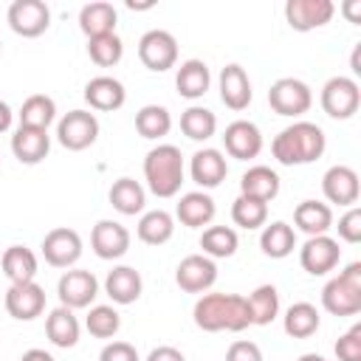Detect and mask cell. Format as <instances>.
Returning a JSON list of instances; mask_svg holds the SVG:
<instances>
[{"label": "cell", "mask_w": 361, "mask_h": 361, "mask_svg": "<svg viewBox=\"0 0 361 361\" xmlns=\"http://www.w3.org/2000/svg\"><path fill=\"white\" fill-rule=\"evenodd\" d=\"M195 324L206 333H240L245 327H251V310L245 296L240 293H203L195 302Z\"/></svg>", "instance_id": "6da1fadb"}, {"label": "cell", "mask_w": 361, "mask_h": 361, "mask_svg": "<svg viewBox=\"0 0 361 361\" xmlns=\"http://www.w3.org/2000/svg\"><path fill=\"white\" fill-rule=\"evenodd\" d=\"M324 147H327V138L322 127L313 121H293L271 141V152L282 166L313 164L316 158L324 155Z\"/></svg>", "instance_id": "7a4b0ae2"}, {"label": "cell", "mask_w": 361, "mask_h": 361, "mask_svg": "<svg viewBox=\"0 0 361 361\" xmlns=\"http://www.w3.org/2000/svg\"><path fill=\"white\" fill-rule=\"evenodd\" d=\"M144 180L155 197H175L183 183V155L175 144H158L144 158Z\"/></svg>", "instance_id": "3957f363"}, {"label": "cell", "mask_w": 361, "mask_h": 361, "mask_svg": "<svg viewBox=\"0 0 361 361\" xmlns=\"http://www.w3.org/2000/svg\"><path fill=\"white\" fill-rule=\"evenodd\" d=\"M322 307L333 316L361 313V262H350L322 288Z\"/></svg>", "instance_id": "277c9868"}, {"label": "cell", "mask_w": 361, "mask_h": 361, "mask_svg": "<svg viewBox=\"0 0 361 361\" xmlns=\"http://www.w3.org/2000/svg\"><path fill=\"white\" fill-rule=\"evenodd\" d=\"M268 104L276 116H288V118H296L302 113L310 110L313 104V90L302 82V79H293V76H282L271 85L268 90Z\"/></svg>", "instance_id": "5b68a950"}, {"label": "cell", "mask_w": 361, "mask_h": 361, "mask_svg": "<svg viewBox=\"0 0 361 361\" xmlns=\"http://www.w3.org/2000/svg\"><path fill=\"white\" fill-rule=\"evenodd\" d=\"M358 104H361V90H358V82L350 79V76H333L324 82L322 87V110L330 116V118H353L358 113Z\"/></svg>", "instance_id": "8992f818"}, {"label": "cell", "mask_w": 361, "mask_h": 361, "mask_svg": "<svg viewBox=\"0 0 361 361\" xmlns=\"http://www.w3.org/2000/svg\"><path fill=\"white\" fill-rule=\"evenodd\" d=\"M56 138L65 149L82 152L99 138V118L90 110H71L56 124Z\"/></svg>", "instance_id": "52a82bcc"}, {"label": "cell", "mask_w": 361, "mask_h": 361, "mask_svg": "<svg viewBox=\"0 0 361 361\" xmlns=\"http://www.w3.org/2000/svg\"><path fill=\"white\" fill-rule=\"evenodd\" d=\"M138 59L144 62V68L164 73L178 62V39L164 28H152L138 39Z\"/></svg>", "instance_id": "ba28073f"}, {"label": "cell", "mask_w": 361, "mask_h": 361, "mask_svg": "<svg viewBox=\"0 0 361 361\" xmlns=\"http://www.w3.org/2000/svg\"><path fill=\"white\" fill-rule=\"evenodd\" d=\"M56 296L65 307L79 310V307H90V302L99 296V279L85 271V268H73L65 271L56 282Z\"/></svg>", "instance_id": "9c48e42d"}, {"label": "cell", "mask_w": 361, "mask_h": 361, "mask_svg": "<svg viewBox=\"0 0 361 361\" xmlns=\"http://www.w3.org/2000/svg\"><path fill=\"white\" fill-rule=\"evenodd\" d=\"M8 25L20 37H39L51 25V8L42 0H14L8 6Z\"/></svg>", "instance_id": "30bf717a"}, {"label": "cell", "mask_w": 361, "mask_h": 361, "mask_svg": "<svg viewBox=\"0 0 361 361\" xmlns=\"http://www.w3.org/2000/svg\"><path fill=\"white\" fill-rule=\"evenodd\" d=\"M42 257L54 268H71L82 257V237L68 226H56L42 237Z\"/></svg>", "instance_id": "8fae6325"}, {"label": "cell", "mask_w": 361, "mask_h": 361, "mask_svg": "<svg viewBox=\"0 0 361 361\" xmlns=\"http://www.w3.org/2000/svg\"><path fill=\"white\" fill-rule=\"evenodd\" d=\"M175 282L186 293H206L217 282V265L206 254H189L178 262Z\"/></svg>", "instance_id": "7c38bea8"}, {"label": "cell", "mask_w": 361, "mask_h": 361, "mask_svg": "<svg viewBox=\"0 0 361 361\" xmlns=\"http://www.w3.org/2000/svg\"><path fill=\"white\" fill-rule=\"evenodd\" d=\"M341 259V248L333 237L319 234V237H307V243L299 248V262L310 276H324L330 274Z\"/></svg>", "instance_id": "4fadbf2b"}, {"label": "cell", "mask_w": 361, "mask_h": 361, "mask_svg": "<svg viewBox=\"0 0 361 361\" xmlns=\"http://www.w3.org/2000/svg\"><path fill=\"white\" fill-rule=\"evenodd\" d=\"M336 6L333 0H288L285 3V20L293 31H313L333 20Z\"/></svg>", "instance_id": "5bb4252c"}, {"label": "cell", "mask_w": 361, "mask_h": 361, "mask_svg": "<svg viewBox=\"0 0 361 361\" xmlns=\"http://www.w3.org/2000/svg\"><path fill=\"white\" fill-rule=\"evenodd\" d=\"M322 192L330 203L336 206H355L358 203V195H361V186H358V172L347 164H336L324 172L322 178Z\"/></svg>", "instance_id": "9a60e30c"}, {"label": "cell", "mask_w": 361, "mask_h": 361, "mask_svg": "<svg viewBox=\"0 0 361 361\" xmlns=\"http://www.w3.org/2000/svg\"><path fill=\"white\" fill-rule=\"evenodd\" d=\"M6 310L11 319L17 322H31L37 316H42L45 310V290L37 282H20V285H8L6 296Z\"/></svg>", "instance_id": "2e32d148"}, {"label": "cell", "mask_w": 361, "mask_h": 361, "mask_svg": "<svg viewBox=\"0 0 361 361\" xmlns=\"http://www.w3.org/2000/svg\"><path fill=\"white\" fill-rule=\"evenodd\" d=\"M223 147L231 158L237 161H251L262 152V133L254 121H245V118H237L226 127L223 133Z\"/></svg>", "instance_id": "e0dca14e"}, {"label": "cell", "mask_w": 361, "mask_h": 361, "mask_svg": "<svg viewBox=\"0 0 361 361\" xmlns=\"http://www.w3.org/2000/svg\"><path fill=\"white\" fill-rule=\"evenodd\" d=\"M90 245L99 259H118L130 251V231L116 220H99L90 231Z\"/></svg>", "instance_id": "ac0fdd59"}, {"label": "cell", "mask_w": 361, "mask_h": 361, "mask_svg": "<svg viewBox=\"0 0 361 361\" xmlns=\"http://www.w3.org/2000/svg\"><path fill=\"white\" fill-rule=\"evenodd\" d=\"M189 175H192V180H195L197 186H203V189L220 186V183L226 180V175H228L226 155H223L220 149H214V147L197 149V152L192 155V161H189Z\"/></svg>", "instance_id": "d6986e66"}, {"label": "cell", "mask_w": 361, "mask_h": 361, "mask_svg": "<svg viewBox=\"0 0 361 361\" xmlns=\"http://www.w3.org/2000/svg\"><path fill=\"white\" fill-rule=\"evenodd\" d=\"M220 99H223V104L228 107V110H245L248 104H251V79H248V73H245V68L243 65H237V62H231V65H226L223 71H220Z\"/></svg>", "instance_id": "ffe728a7"}, {"label": "cell", "mask_w": 361, "mask_h": 361, "mask_svg": "<svg viewBox=\"0 0 361 361\" xmlns=\"http://www.w3.org/2000/svg\"><path fill=\"white\" fill-rule=\"evenodd\" d=\"M85 102L99 113H113L127 102V90L113 76H93L85 85Z\"/></svg>", "instance_id": "44dd1931"}, {"label": "cell", "mask_w": 361, "mask_h": 361, "mask_svg": "<svg viewBox=\"0 0 361 361\" xmlns=\"http://www.w3.org/2000/svg\"><path fill=\"white\" fill-rule=\"evenodd\" d=\"M51 149V135L48 130H37V127H17L11 135V152L20 164H39Z\"/></svg>", "instance_id": "7402d4cb"}, {"label": "cell", "mask_w": 361, "mask_h": 361, "mask_svg": "<svg viewBox=\"0 0 361 361\" xmlns=\"http://www.w3.org/2000/svg\"><path fill=\"white\" fill-rule=\"evenodd\" d=\"M240 195L262 200V203H271L279 195V175L265 164L248 166L243 172V178H240Z\"/></svg>", "instance_id": "603a6c76"}, {"label": "cell", "mask_w": 361, "mask_h": 361, "mask_svg": "<svg viewBox=\"0 0 361 361\" xmlns=\"http://www.w3.org/2000/svg\"><path fill=\"white\" fill-rule=\"evenodd\" d=\"M141 288H144L141 274L135 268H130V265H116L107 274V279H104V293L116 305H133V302H138Z\"/></svg>", "instance_id": "cb8c5ba5"}, {"label": "cell", "mask_w": 361, "mask_h": 361, "mask_svg": "<svg viewBox=\"0 0 361 361\" xmlns=\"http://www.w3.org/2000/svg\"><path fill=\"white\" fill-rule=\"evenodd\" d=\"M214 200L206 192H186L180 195L178 206H175V217L186 226V228H200L209 226L214 220Z\"/></svg>", "instance_id": "d4e9b609"}, {"label": "cell", "mask_w": 361, "mask_h": 361, "mask_svg": "<svg viewBox=\"0 0 361 361\" xmlns=\"http://www.w3.org/2000/svg\"><path fill=\"white\" fill-rule=\"evenodd\" d=\"M116 23H118V11L113 8V3H104V0L87 3L79 11V28L87 39L102 34H116Z\"/></svg>", "instance_id": "484cf974"}, {"label": "cell", "mask_w": 361, "mask_h": 361, "mask_svg": "<svg viewBox=\"0 0 361 361\" xmlns=\"http://www.w3.org/2000/svg\"><path fill=\"white\" fill-rule=\"evenodd\" d=\"M293 223L299 231H305L307 237H319L327 234L333 228V209L322 200H302L293 209Z\"/></svg>", "instance_id": "4316f807"}, {"label": "cell", "mask_w": 361, "mask_h": 361, "mask_svg": "<svg viewBox=\"0 0 361 361\" xmlns=\"http://www.w3.org/2000/svg\"><path fill=\"white\" fill-rule=\"evenodd\" d=\"M212 85V73H209V65L203 59H186L180 62L178 73H175V87L183 99H200L206 96Z\"/></svg>", "instance_id": "83f0119b"}, {"label": "cell", "mask_w": 361, "mask_h": 361, "mask_svg": "<svg viewBox=\"0 0 361 361\" xmlns=\"http://www.w3.org/2000/svg\"><path fill=\"white\" fill-rule=\"evenodd\" d=\"M45 336L51 338L54 347H62V350L76 347V341H79V322H76L73 310L65 307V305L54 307L48 313V319H45Z\"/></svg>", "instance_id": "f1b7e54d"}, {"label": "cell", "mask_w": 361, "mask_h": 361, "mask_svg": "<svg viewBox=\"0 0 361 361\" xmlns=\"http://www.w3.org/2000/svg\"><path fill=\"white\" fill-rule=\"evenodd\" d=\"M0 268L6 274V279L11 285H20V282H34L37 276V257L31 248L25 245H8L3 251V259H0Z\"/></svg>", "instance_id": "f546056e"}, {"label": "cell", "mask_w": 361, "mask_h": 361, "mask_svg": "<svg viewBox=\"0 0 361 361\" xmlns=\"http://www.w3.org/2000/svg\"><path fill=\"white\" fill-rule=\"evenodd\" d=\"M110 206L124 214V217H133V214H141L144 212V203H147V192L138 180L133 178H118L113 186H110Z\"/></svg>", "instance_id": "4dcf8cb0"}, {"label": "cell", "mask_w": 361, "mask_h": 361, "mask_svg": "<svg viewBox=\"0 0 361 361\" xmlns=\"http://www.w3.org/2000/svg\"><path fill=\"white\" fill-rule=\"evenodd\" d=\"M259 248L271 259H285L296 248V231H293V226H288L282 220L265 223L262 226V234H259Z\"/></svg>", "instance_id": "1f68e13d"}, {"label": "cell", "mask_w": 361, "mask_h": 361, "mask_svg": "<svg viewBox=\"0 0 361 361\" xmlns=\"http://www.w3.org/2000/svg\"><path fill=\"white\" fill-rule=\"evenodd\" d=\"M135 234H138V240L147 243V245H164V243H169L172 234H175V220H172V214L164 212V209L144 212L141 220H138V226H135Z\"/></svg>", "instance_id": "d6a6232c"}, {"label": "cell", "mask_w": 361, "mask_h": 361, "mask_svg": "<svg viewBox=\"0 0 361 361\" xmlns=\"http://www.w3.org/2000/svg\"><path fill=\"white\" fill-rule=\"evenodd\" d=\"M319 324H322V316L310 302H293L282 316V327L290 338H310L319 330Z\"/></svg>", "instance_id": "836d02e7"}, {"label": "cell", "mask_w": 361, "mask_h": 361, "mask_svg": "<svg viewBox=\"0 0 361 361\" xmlns=\"http://www.w3.org/2000/svg\"><path fill=\"white\" fill-rule=\"evenodd\" d=\"M56 118V102L45 93H34L23 102L20 107V124L23 127H37V130H48L51 121Z\"/></svg>", "instance_id": "e575fe53"}, {"label": "cell", "mask_w": 361, "mask_h": 361, "mask_svg": "<svg viewBox=\"0 0 361 361\" xmlns=\"http://www.w3.org/2000/svg\"><path fill=\"white\" fill-rule=\"evenodd\" d=\"M217 130V116L209 107L192 104L189 110L180 113V133L192 141H209Z\"/></svg>", "instance_id": "d590c367"}, {"label": "cell", "mask_w": 361, "mask_h": 361, "mask_svg": "<svg viewBox=\"0 0 361 361\" xmlns=\"http://www.w3.org/2000/svg\"><path fill=\"white\" fill-rule=\"evenodd\" d=\"M240 240H237V231L228 228V226H209L203 234H200V248L209 259H226V257H234Z\"/></svg>", "instance_id": "8d00e7d4"}, {"label": "cell", "mask_w": 361, "mask_h": 361, "mask_svg": "<svg viewBox=\"0 0 361 361\" xmlns=\"http://www.w3.org/2000/svg\"><path fill=\"white\" fill-rule=\"evenodd\" d=\"M248 310H251V324H271L279 316V293L274 285H259L251 290V296H245Z\"/></svg>", "instance_id": "74e56055"}, {"label": "cell", "mask_w": 361, "mask_h": 361, "mask_svg": "<svg viewBox=\"0 0 361 361\" xmlns=\"http://www.w3.org/2000/svg\"><path fill=\"white\" fill-rule=\"evenodd\" d=\"M135 130L141 138H164L169 130H172V116L166 107L161 104H144L138 113H135Z\"/></svg>", "instance_id": "f35d334b"}, {"label": "cell", "mask_w": 361, "mask_h": 361, "mask_svg": "<svg viewBox=\"0 0 361 361\" xmlns=\"http://www.w3.org/2000/svg\"><path fill=\"white\" fill-rule=\"evenodd\" d=\"M231 220H234L240 228H248V231H251V228H262V226L268 223V203L240 195V197L231 203Z\"/></svg>", "instance_id": "ab89813d"}, {"label": "cell", "mask_w": 361, "mask_h": 361, "mask_svg": "<svg viewBox=\"0 0 361 361\" xmlns=\"http://www.w3.org/2000/svg\"><path fill=\"white\" fill-rule=\"evenodd\" d=\"M87 54L99 68H113L124 56V42L118 34H102V37L87 39Z\"/></svg>", "instance_id": "60d3db41"}, {"label": "cell", "mask_w": 361, "mask_h": 361, "mask_svg": "<svg viewBox=\"0 0 361 361\" xmlns=\"http://www.w3.org/2000/svg\"><path fill=\"white\" fill-rule=\"evenodd\" d=\"M85 327L96 338H113L118 333V327H121V316L110 305H93L87 310V316H85Z\"/></svg>", "instance_id": "b9f144b4"}, {"label": "cell", "mask_w": 361, "mask_h": 361, "mask_svg": "<svg viewBox=\"0 0 361 361\" xmlns=\"http://www.w3.org/2000/svg\"><path fill=\"white\" fill-rule=\"evenodd\" d=\"M338 361H361V324H353L338 341H336Z\"/></svg>", "instance_id": "7bdbcfd3"}, {"label": "cell", "mask_w": 361, "mask_h": 361, "mask_svg": "<svg viewBox=\"0 0 361 361\" xmlns=\"http://www.w3.org/2000/svg\"><path fill=\"white\" fill-rule=\"evenodd\" d=\"M338 237L344 243H361V209L358 206H350L341 217H338Z\"/></svg>", "instance_id": "ee69618b"}, {"label": "cell", "mask_w": 361, "mask_h": 361, "mask_svg": "<svg viewBox=\"0 0 361 361\" xmlns=\"http://www.w3.org/2000/svg\"><path fill=\"white\" fill-rule=\"evenodd\" d=\"M99 361H141L138 358V350L127 341H110L102 347L99 353Z\"/></svg>", "instance_id": "f6af8a7d"}, {"label": "cell", "mask_w": 361, "mask_h": 361, "mask_svg": "<svg viewBox=\"0 0 361 361\" xmlns=\"http://www.w3.org/2000/svg\"><path fill=\"white\" fill-rule=\"evenodd\" d=\"M226 361H262V350L254 341H231V347L226 350Z\"/></svg>", "instance_id": "bcb514c9"}, {"label": "cell", "mask_w": 361, "mask_h": 361, "mask_svg": "<svg viewBox=\"0 0 361 361\" xmlns=\"http://www.w3.org/2000/svg\"><path fill=\"white\" fill-rule=\"evenodd\" d=\"M147 361H186V358H183V353H180L178 347H169V344H161V347H155V350H149V355H147Z\"/></svg>", "instance_id": "7dc6e473"}, {"label": "cell", "mask_w": 361, "mask_h": 361, "mask_svg": "<svg viewBox=\"0 0 361 361\" xmlns=\"http://www.w3.org/2000/svg\"><path fill=\"white\" fill-rule=\"evenodd\" d=\"M341 14L350 20V23H361V0H347L341 6Z\"/></svg>", "instance_id": "c3c4849f"}, {"label": "cell", "mask_w": 361, "mask_h": 361, "mask_svg": "<svg viewBox=\"0 0 361 361\" xmlns=\"http://www.w3.org/2000/svg\"><path fill=\"white\" fill-rule=\"evenodd\" d=\"M20 361H54V355L45 353V350H39V347H31V350H25L20 355Z\"/></svg>", "instance_id": "681fc988"}, {"label": "cell", "mask_w": 361, "mask_h": 361, "mask_svg": "<svg viewBox=\"0 0 361 361\" xmlns=\"http://www.w3.org/2000/svg\"><path fill=\"white\" fill-rule=\"evenodd\" d=\"M11 118H14V113H11V107L0 99V133H6L8 127H11Z\"/></svg>", "instance_id": "f907efd6"}, {"label": "cell", "mask_w": 361, "mask_h": 361, "mask_svg": "<svg viewBox=\"0 0 361 361\" xmlns=\"http://www.w3.org/2000/svg\"><path fill=\"white\" fill-rule=\"evenodd\" d=\"M358 54H361V45H355V51H353V59H350V65H353V73H361V68H358Z\"/></svg>", "instance_id": "816d5d0a"}, {"label": "cell", "mask_w": 361, "mask_h": 361, "mask_svg": "<svg viewBox=\"0 0 361 361\" xmlns=\"http://www.w3.org/2000/svg\"><path fill=\"white\" fill-rule=\"evenodd\" d=\"M296 361H327L324 355H319V353H305V355H299Z\"/></svg>", "instance_id": "f5cc1de1"}, {"label": "cell", "mask_w": 361, "mask_h": 361, "mask_svg": "<svg viewBox=\"0 0 361 361\" xmlns=\"http://www.w3.org/2000/svg\"><path fill=\"white\" fill-rule=\"evenodd\" d=\"M0 161H3V158H0Z\"/></svg>", "instance_id": "db71d44e"}]
</instances>
